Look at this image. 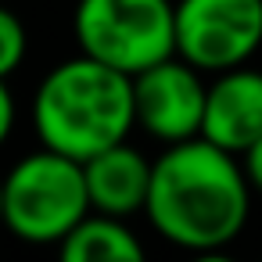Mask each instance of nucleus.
Instances as JSON below:
<instances>
[{"mask_svg": "<svg viewBox=\"0 0 262 262\" xmlns=\"http://www.w3.org/2000/svg\"><path fill=\"white\" fill-rule=\"evenodd\" d=\"M241 155L190 137L169 144L151 169V194L144 215L176 248L223 251L233 244L251 212V180Z\"/></svg>", "mask_w": 262, "mask_h": 262, "instance_id": "obj_1", "label": "nucleus"}, {"mask_svg": "<svg viewBox=\"0 0 262 262\" xmlns=\"http://www.w3.org/2000/svg\"><path fill=\"white\" fill-rule=\"evenodd\" d=\"M33 126L43 147L86 162L122 144L137 126L133 76L79 54L54 65L33 94Z\"/></svg>", "mask_w": 262, "mask_h": 262, "instance_id": "obj_2", "label": "nucleus"}, {"mask_svg": "<svg viewBox=\"0 0 262 262\" xmlns=\"http://www.w3.org/2000/svg\"><path fill=\"white\" fill-rule=\"evenodd\" d=\"M86 172L61 151H33L4 176V226L26 244H61L90 215Z\"/></svg>", "mask_w": 262, "mask_h": 262, "instance_id": "obj_3", "label": "nucleus"}, {"mask_svg": "<svg viewBox=\"0 0 262 262\" xmlns=\"http://www.w3.org/2000/svg\"><path fill=\"white\" fill-rule=\"evenodd\" d=\"M72 29L79 54H90L126 76L176 54L172 0H79Z\"/></svg>", "mask_w": 262, "mask_h": 262, "instance_id": "obj_4", "label": "nucleus"}, {"mask_svg": "<svg viewBox=\"0 0 262 262\" xmlns=\"http://www.w3.org/2000/svg\"><path fill=\"white\" fill-rule=\"evenodd\" d=\"M262 47V0H176V54L201 72L244 65Z\"/></svg>", "mask_w": 262, "mask_h": 262, "instance_id": "obj_5", "label": "nucleus"}, {"mask_svg": "<svg viewBox=\"0 0 262 262\" xmlns=\"http://www.w3.org/2000/svg\"><path fill=\"white\" fill-rule=\"evenodd\" d=\"M205 101H208V86L201 83V69L180 54L155 61L151 69L133 76L137 126L162 144L201 137Z\"/></svg>", "mask_w": 262, "mask_h": 262, "instance_id": "obj_6", "label": "nucleus"}, {"mask_svg": "<svg viewBox=\"0 0 262 262\" xmlns=\"http://www.w3.org/2000/svg\"><path fill=\"white\" fill-rule=\"evenodd\" d=\"M201 137L233 155H244L262 137V72L244 65L219 72L208 86Z\"/></svg>", "mask_w": 262, "mask_h": 262, "instance_id": "obj_7", "label": "nucleus"}, {"mask_svg": "<svg viewBox=\"0 0 262 262\" xmlns=\"http://www.w3.org/2000/svg\"><path fill=\"white\" fill-rule=\"evenodd\" d=\"M151 169H155V162H147L126 140L90 155L83 162L90 208L104 212V215H119V219L144 212L147 194H151Z\"/></svg>", "mask_w": 262, "mask_h": 262, "instance_id": "obj_8", "label": "nucleus"}, {"mask_svg": "<svg viewBox=\"0 0 262 262\" xmlns=\"http://www.w3.org/2000/svg\"><path fill=\"white\" fill-rule=\"evenodd\" d=\"M58 248H61V258L69 262H140L144 258L137 233L119 215H104V212L83 215Z\"/></svg>", "mask_w": 262, "mask_h": 262, "instance_id": "obj_9", "label": "nucleus"}, {"mask_svg": "<svg viewBox=\"0 0 262 262\" xmlns=\"http://www.w3.org/2000/svg\"><path fill=\"white\" fill-rule=\"evenodd\" d=\"M26 51H29V36H26L22 18L0 4V79H8L26 61Z\"/></svg>", "mask_w": 262, "mask_h": 262, "instance_id": "obj_10", "label": "nucleus"}, {"mask_svg": "<svg viewBox=\"0 0 262 262\" xmlns=\"http://www.w3.org/2000/svg\"><path fill=\"white\" fill-rule=\"evenodd\" d=\"M241 162H244V172H248V180H251V187L262 194V137L241 155Z\"/></svg>", "mask_w": 262, "mask_h": 262, "instance_id": "obj_11", "label": "nucleus"}, {"mask_svg": "<svg viewBox=\"0 0 262 262\" xmlns=\"http://www.w3.org/2000/svg\"><path fill=\"white\" fill-rule=\"evenodd\" d=\"M11 126H15V97H11L8 83L0 79V147L11 137Z\"/></svg>", "mask_w": 262, "mask_h": 262, "instance_id": "obj_12", "label": "nucleus"}, {"mask_svg": "<svg viewBox=\"0 0 262 262\" xmlns=\"http://www.w3.org/2000/svg\"><path fill=\"white\" fill-rule=\"evenodd\" d=\"M0 226H4V180H0Z\"/></svg>", "mask_w": 262, "mask_h": 262, "instance_id": "obj_13", "label": "nucleus"}]
</instances>
